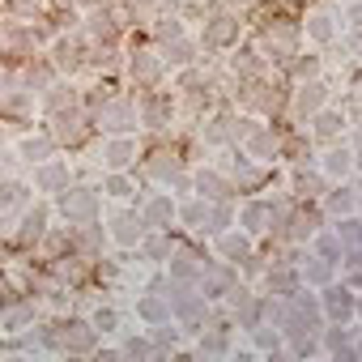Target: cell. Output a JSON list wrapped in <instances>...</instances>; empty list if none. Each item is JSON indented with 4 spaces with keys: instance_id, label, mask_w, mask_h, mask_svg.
<instances>
[{
    "instance_id": "40",
    "label": "cell",
    "mask_w": 362,
    "mask_h": 362,
    "mask_svg": "<svg viewBox=\"0 0 362 362\" xmlns=\"http://www.w3.org/2000/svg\"><path fill=\"white\" fill-rule=\"evenodd\" d=\"M311 247H315V256L320 260H328V264H341V256H345V247L337 243V235H311Z\"/></svg>"
},
{
    "instance_id": "7",
    "label": "cell",
    "mask_w": 362,
    "mask_h": 362,
    "mask_svg": "<svg viewBox=\"0 0 362 362\" xmlns=\"http://www.w3.org/2000/svg\"><path fill=\"white\" fill-rule=\"evenodd\" d=\"M136 124L162 132L166 124H175V98H170V94H158V90H145L141 111H136Z\"/></svg>"
},
{
    "instance_id": "31",
    "label": "cell",
    "mask_w": 362,
    "mask_h": 362,
    "mask_svg": "<svg viewBox=\"0 0 362 362\" xmlns=\"http://www.w3.org/2000/svg\"><path fill=\"white\" fill-rule=\"evenodd\" d=\"M30 184H22V179H0V209H13V214H22L26 205H30Z\"/></svg>"
},
{
    "instance_id": "8",
    "label": "cell",
    "mask_w": 362,
    "mask_h": 362,
    "mask_svg": "<svg viewBox=\"0 0 362 362\" xmlns=\"http://www.w3.org/2000/svg\"><path fill=\"white\" fill-rule=\"evenodd\" d=\"M349 132V111H337V107H320L315 115H311V141H324V145H332V141H341Z\"/></svg>"
},
{
    "instance_id": "26",
    "label": "cell",
    "mask_w": 362,
    "mask_h": 362,
    "mask_svg": "<svg viewBox=\"0 0 362 362\" xmlns=\"http://www.w3.org/2000/svg\"><path fill=\"white\" fill-rule=\"evenodd\" d=\"M324 197V209L332 214V218H345V214H358V188H349L345 179L341 184H332L328 192H320Z\"/></svg>"
},
{
    "instance_id": "41",
    "label": "cell",
    "mask_w": 362,
    "mask_h": 362,
    "mask_svg": "<svg viewBox=\"0 0 362 362\" xmlns=\"http://www.w3.org/2000/svg\"><path fill=\"white\" fill-rule=\"evenodd\" d=\"M337 243L345 247V252H358V214H345V218H337Z\"/></svg>"
},
{
    "instance_id": "23",
    "label": "cell",
    "mask_w": 362,
    "mask_h": 362,
    "mask_svg": "<svg viewBox=\"0 0 362 362\" xmlns=\"http://www.w3.org/2000/svg\"><path fill=\"white\" fill-rule=\"evenodd\" d=\"M162 73H166V64H162V56H158V52H149V47L132 52V77H136L145 90H153V86L162 81Z\"/></svg>"
},
{
    "instance_id": "19",
    "label": "cell",
    "mask_w": 362,
    "mask_h": 362,
    "mask_svg": "<svg viewBox=\"0 0 362 362\" xmlns=\"http://www.w3.org/2000/svg\"><path fill=\"white\" fill-rule=\"evenodd\" d=\"M230 349H235V324H209V328H201V341H197L201 358H226Z\"/></svg>"
},
{
    "instance_id": "13",
    "label": "cell",
    "mask_w": 362,
    "mask_h": 362,
    "mask_svg": "<svg viewBox=\"0 0 362 362\" xmlns=\"http://www.w3.org/2000/svg\"><path fill=\"white\" fill-rule=\"evenodd\" d=\"M273 209H277V201H264V197H256V201H247L243 209H235V226H239V230H247V235L256 239V235H264V230H269V222H273Z\"/></svg>"
},
{
    "instance_id": "3",
    "label": "cell",
    "mask_w": 362,
    "mask_h": 362,
    "mask_svg": "<svg viewBox=\"0 0 362 362\" xmlns=\"http://www.w3.org/2000/svg\"><path fill=\"white\" fill-rule=\"evenodd\" d=\"M320 315H328L332 324H354V315H358V294H354L349 286L328 281L324 294H320Z\"/></svg>"
},
{
    "instance_id": "34",
    "label": "cell",
    "mask_w": 362,
    "mask_h": 362,
    "mask_svg": "<svg viewBox=\"0 0 362 362\" xmlns=\"http://www.w3.org/2000/svg\"><path fill=\"white\" fill-rule=\"evenodd\" d=\"M136 247L145 252V264H166V256H170V247H175V243H170L162 230H145Z\"/></svg>"
},
{
    "instance_id": "27",
    "label": "cell",
    "mask_w": 362,
    "mask_h": 362,
    "mask_svg": "<svg viewBox=\"0 0 362 362\" xmlns=\"http://www.w3.org/2000/svg\"><path fill=\"white\" fill-rule=\"evenodd\" d=\"M35 320H39V303H35V298H26V303H13V307H5V311H0V328H5V332H26Z\"/></svg>"
},
{
    "instance_id": "1",
    "label": "cell",
    "mask_w": 362,
    "mask_h": 362,
    "mask_svg": "<svg viewBox=\"0 0 362 362\" xmlns=\"http://www.w3.org/2000/svg\"><path fill=\"white\" fill-rule=\"evenodd\" d=\"M60 209H64V218L73 222V226H81V222H98V214H103V192L98 188H90V184H81V188H64L60 192Z\"/></svg>"
},
{
    "instance_id": "21",
    "label": "cell",
    "mask_w": 362,
    "mask_h": 362,
    "mask_svg": "<svg viewBox=\"0 0 362 362\" xmlns=\"http://www.w3.org/2000/svg\"><path fill=\"white\" fill-rule=\"evenodd\" d=\"M136 320L145 328H158V324H170V303L162 290H141L136 294Z\"/></svg>"
},
{
    "instance_id": "37",
    "label": "cell",
    "mask_w": 362,
    "mask_h": 362,
    "mask_svg": "<svg viewBox=\"0 0 362 362\" xmlns=\"http://www.w3.org/2000/svg\"><path fill=\"white\" fill-rule=\"evenodd\" d=\"M235 73L247 81V77H264V52L260 47H239L235 52Z\"/></svg>"
},
{
    "instance_id": "12",
    "label": "cell",
    "mask_w": 362,
    "mask_h": 362,
    "mask_svg": "<svg viewBox=\"0 0 362 362\" xmlns=\"http://www.w3.org/2000/svg\"><path fill=\"white\" fill-rule=\"evenodd\" d=\"M136 141L128 136V132H115V136H107L103 141V149H98V158H103V166L107 170H128L132 162H136Z\"/></svg>"
},
{
    "instance_id": "18",
    "label": "cell",
    "mask_w": 362,
    "mask_h": 362,
    "mask_svg": "<svg viewBox=\"0 0 362 362\" xmlns=\"http://www.w3.org/2000/svg\"><path fill=\"white\" fill-rule=\"evenodd\" d=\"M303 35H307L315 47H328V43L341 35V18H337L332 9H311L307 22H303Z\"/></svg>"
},
{
    "instance_id": "28",
    "label": "cell",
    "mask_w": 362,
    "mask_h": 362,
    "mask_svg": "<svg viewBox=\"0 0 362 362\" xmlns=\"http://www.w3.org/2000/svg\"><path fill=\"white\" fill-rule=\"evenodd\" d=\"M52 149H56V141H52L47 132H35V136H18V145H13V153H18L22 162H30V166H39L43 158H52Z\"/></svg>"
},
{
    "instance_id": "25",
    "label": "cell",
    "mask_w": 362,
    "mask_h": 362,
    "mask_svg": "<svg viewBox=\"0 0 362 362\" xmlns=\"http://www.w3.org/2000/svg\"><path fill=\"white\" fill-rule=\"evenodd\" d=\"M290 192H294V197H303V201H311V197H320V192H324V175H320L315 166H307V162H298V166L290 170Z\"/></svg>"
},
{
    "instance_id": "32",
    "label": "cell",
    "mask_w": 362,
    "mask_h": 362,
    "mask_svg": "<svg viewBox=\"0 0 362 362\" xmlns=\"http://www.w3.org/2000/svg\"><path fill=\"white\" fill-rule=\"evenodd\" d=\"M332 277H337V264H328L320 256H303V264H298V281L303 286H328Z\"/></svg>"
},
{
    "instance_id": "4",
    "label": "cell",
    "mask_w": 362,
    "mask_h": 362,
    "mask_svg": "<svg viewBox=\"0 0 362 362\" xmlns=\"http://www.w3.org/2000/svg\"><path fill=\"white\" fill-rule=\"evenodd\" d=\"M103 235H107L115 247H136L141 235H145V222H141V214H132V209H111Z\"/></svg>"
},
{
    "instance_id": "35",
    "label": "cell",
    "mask_w": 362,
    "mask_h": 362,
    "mask_svg": "<svg viewBox=\"0 0 362 362\" xmlns=\"http://www.w3.org/2000/svg\"><path fill=\"white\" fill-rule=\"evenodd\" d=\"M175 218L184 222L188 230H197V235H205V222H209V201H179V209H175Z\"/></svg>"
},
{
    "instance_id": "43",
    "label": "cell",
    "mask_w": 362,
    "mask_h": 362,
    "mask_svg": "<svg viewBox=\"0 0 362 362\" xmlns=\"http://www.w3.org/2000/svg\"><path fill=\"white\" fill-rule=\"evenodd\" d=\"M286 64H290V73H298V77H320L324 56H290Z\"/></svg>"
},
{
    "instance_id": "42",
    "label": "cell",
    "mask_w": 362,
    "mask_h": 362,
    "mask_svg": "<svg viewBox=\"0 0 362 362\" xmlns=\"http://www.w3.org/2000/svg\"><path fill=\"white\" fill-rule=\"evenodd\" d=\"M115 349L128 354V358H149V354H153V341H149V332H145V337H141V332H128Z\"/></svg>"
},
{
    "instance_id": "22",
    "label": "cell",
    "mask_w": 362,
    "mask_h": 362,
    "mask_svg": "<svg viewBox=\"0 0 362 362\" xmlns=\"http://www.w3.org/2000/svg\"><path fill=\"white\" fill-rule=\"evenodd\" d=\"M324 103H328V81L307 77V81L298 86V94H294V115H298V119H311Z\"/></svg>"
},
{
    "instance_id": "36",
    "label": "cell",
    "mask_w": 362,
    "mask_h": 362,
    "mask_svg": "<svg viewBox=\"0 0 362 362\" xmlns=\"http://www.w3.org/2000/svg\"><path fill=\"white\" fill-rule=\"evenodd\" d=\"M170 9H175V0H132V18L141 26H153L162 18H170Z\"/></svg>"
},
{
    "instance_id": "33",
    "label": "cell",
    "mask_w": 362,
    "mask_h": 362,
    "mask_svg": "<svg viewBox=\"0 0 362 362\" xmlns=\"http://www.w3.org/2000/svg\"><path fill=\"white\" fill-rule=\"evenodd\" d=\"M247 341H252V354H277L281 349V328H273V324H252L247 328Z\"/></svg>"
},
{
    "instance_id": "14",
    "label": "cell",
    "mask_w": 362,
    "mask_h": 362,
    "mask_svg": "<svg viewBox=\"0 0 362 362\" xmlns=\"http://www.w3.org/2000/svg\"><path fill=\"white\" fill-rule=\"evenodd\" d=\"M60 328V349L69 354H94L98 349V328L90 320H73V324H56Z\"/></svg>"
},
{
    "instance_id": "15",
    "label": "cell",
    "mask_w": 362,
    "mask_h": 362,
    "mask_svg": "<svg viewBox=\"0 0 362 362\" xmlns=\"http://www.w3.org/2000/svg\"><path fill=\"white\" fill-rule=\"evenodd\" d=\"M315 170H320L324 179H332V184H341V179H349V175L358 170V153H354L349 145H332V149L315 162Z\"/></svg>"
},
{
    "instance_id": "44",
    "label": "cell",
    "mask_w": 362,
    "mask_h": 362,
    "mask_svg": "<svg viewBox=\"0 0 362 362\" xmlns=\"http://www.w3.org/2000/svg\"><path fill=\"white\" fill-rule=\"evenodd\" d=\"M222 5H256V0H222Z\"/></svg>"
},
{
    "instance_id": "30",
    "label": "cell",
    "mask_w": 362,
    "mask_h": 362,
    "mask_svg": "<svg viewBox=\"0 0 362 362\" xmlns=\"http://www.w3.org/2000/svg\"><path fill=\"white\" fill-rule=\"evenodd\" d=\"M103 197H111L115 205H128L132 197H136V184L128 179V170H107V179H103V188H98Z\"/></svg>"
},
{
    "instance_id": "5",
    "label": "cell",
    "mask_w": 362,
    "mask_h": 362,
    "mask_svg": "<svg viewBox=\"0 0 362 362\" xmlns=\"http://www.w3.org/2000/svg\"><path fill=\"white\" fill-rule=\"evenodd\" d=\"M73 184V166L64 162V158H43L39 166H35V192H43V197H60L64 188Z\"/></svg>"
},
{
    "instance_id": "10",
    "label": "cell",
    "mask_w": 362,
    "mask_h": 362,
    "mask_svg": "<svg viewBox=\"0 0 362 362\" xmlns=\"http://www.w3.org/2000/svg\"><path fill=\"white\" fill-rule=\"evenodd\" d=\"M94 119H98V128H103L107 136H115V132H128V128L136 124V107H132L128 98H107Z\"/></svg>"
},
{
    "instance_id": "29",
    "label": "cell",
    "mask_w": 362,
    "mask_h": 362,
    "mask_svg": "<svg viewBox=\"0 0 362 362\" xmlns=\"http://www.w3.org/2000/svg\"><path fill=\"white\" fill-rule=\"evenodd\" d=\"M52 226H47V205L43 201H30L26 205V218H22V230H18V239L22 243H35V239H43Z\"/></svg>"
},
{
    "instance_id": "38",
    "label": "cell",
    "mask_w": 362,
    "mask_h": 362,
    "mask_svg": "<svg viewBox=\"0 0 362 362\" xmlns=\"http://www.w3.org/2000/svg\"><path fill=\"white\" fill-rule=\"evenodd\" d=\"M52 81H56V64L47 56H35L30 69H26V90H47Z\"/></svg>"
},
{
    "instance_id": "9",
    "label": "cell",
    "mask_w": 362,
    "mask_h": 362,
    "mask_svg": "<svg viewBox=\"0 0 362 362\" xmlns=\"http://www.w3.org/2000/svg\"><path fill=\"white\" fill-rule=\"evenodd\" d=\"M166 264H170V281H201V273H205V252H197V247H170V256H166Z\"/></svg>"
},
{
    "instance_id": "39",
    "label": "cell",
    "mask_w": 362,
    "mask_h": 362,
    "mask_svg": "<svg viewBox=\"0 0 362 362\" xmlns=\"http://www.w3.org/2000/svg\"><path fill=\"white\" fill-rule=\"evenodd\" d=\"M94 328H98V337H115L119 332V311L111 307V303H103V307H94L90 315H86Z\"/></svg>"
},
{
    "instance_id": "17",
    "label": "cell",
    "mask_w": 362,
    "mask_h": 362,
    "mask_svg": "<svg viewBox=\"0 0 362 362\" xmlns=\"http://www.w3.org/2000/svg\"><path fill=\"white\" fill-rule=\"evenodd\" d=\"M188 188H192V192H201V201H226V197L235 192L230 175H218L214 166H201V170L188 179Z\"/></svg>"
},
{
    "instance_id": "24",
    "label": "cell",
    "mask_w": 362,
    "mask_h": 362,
    "mask_svg": "<svg viewBox=\"0 0 362 362\" xmlns=\"http://www.w3.org/2000/svg\"><path fill=\"white\" fill-rule=\"evenodd\" d=\"M56 128H52V141H81L86 136V115L81 107H64V111H52Z\"/></svg>"
},
{
    "instance_id": "6",
    "label": "cell",
    "mask_w": 362,
    "mask_h": 362,
    "mask_svg": "<svg viewBox=\"0 0 362 362\" xmlns=\"http://www.w3.org/2000/svg\"><path fill=\"white\" fill-rule=\"evenodd\" d=\"M239 43V22L230 13H209L205 18V30H201V47L205 52H226Z\"/></svg>"
},
{
    "instance_id": "20",
    "label": "cell",
    "mask_w": 362,
    "mask_h": 362,
    "mask_svg": "<svg viewBox=\"0 0 362 362\" xmlns=\"http://www.w3.org/2000/svg\"><path fill=\"white\" fill-rule=\"evenodd\" d=\"M201 281H205V298H226L235 286H239V273H235V264H226V260H209L205 264V273H201Z\"/></svg>"
},
{
    "instance_id": "16",
    "label": "cell",
    "mask_w": 362,
    "mask_h": 362,
    "mask_svg": "<svg viewBox=\"0 0 362 362\" xmlns=\"http://www.w3.org/2000/svg\"><path fill=\"white\" fill-rule=\"evenodd\" d=\"M175 209H179L175 197H166V192H149L145 205H141V222H145V230H166V226L175 222Z\"/></svg>"
},
{
    "instance_id": "11",
    "label": "cell",
    "mask_w": 362,
    "mask_h": 362,
    "mask_svg": "<svg viewBox=\"0 0 362 362\" xmlns=\"http://www.w3.org/2000/svg\"><path fill=\"white\" fill-rule=\"evenodd\" d=\"M86 52H90V43H86L81 35H60V39L52 43V64H56V73L81 69V64H86Z\"/></svg>"
},
{
    "instance_id": "2",
    "label": "cell",
    "mask_w": 362,
    "mask_h": 362,
    "mask_svg": "<svg viewBox=\"0 0 362 362\" xmlns=\"http://www.w3.org/2000/svg\"><path fill=\"white\" fill-rule=\"evenodd\" d=\"M214 239H218V256H222L226 264L247 269V273H260V256L252 252V235H247V230L230 226V230H222V235H214Z\"/></svg>"
}]
</instances>
